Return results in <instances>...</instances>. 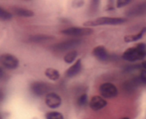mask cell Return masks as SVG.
I'll list each match as a JSON object with an SVG mask.
<instances>
[{
    "instance_id": "6da1fadb",
    "label": "cell",
    "mask_w": 146,
    "mask_h": 119,
    "mask_svg": "<svg viewBox=\"0 0 146 119\" xmlns=\"http://www.w3.org/2000/svg\"><path fill=\"white\" fill-rule=\"evenodd\" d=\"M146 57V44L138 43L136 46L126 49L122 54V59L129 63H134L137 61H142Z\"/></svg>"
},
{
    "instance_id": "7a4b0ae2",
    "label": "cell",
    "mask_w": 146,
    "mask_h": 119,
    "mask_svg": "<svg viewBox=\"0 0 146 119\" xmlns=\"http://www.w3.org/2000/svg\"><path fill=\"white\" fill-rule=\"evenodd\" d=\"M126 22V18L123 17H108V16H104V17H98L92 21L85 22L84 26L88 28L96 27V26H104V25H110V26H117L124 24Z\"/></svg>"
},
{
    "instance_id": "3957f363",
    "label": "cell",
    "mask_w": 146,
    "mask_h": 119,
    "mask_svg": "<svg viewBox=\"0 0 146 119\" xmlns=\"http://www.w3.org/2000/svg\"><path fill=\"white\" fill-rule=\"evenodd\" d=\"M61 33L70 37H85L92 35L94 33V29L88 27H70L62 30Z\"/></svg>"
},
{
    "instance_id": "277c9868",
    "label": "cell",
    "mask_w": 146,
    "mask_h": 119,
    "mask_svg": "<svg viewBox=\"0 0 146 119\" xmlns=\"http://www.w3.org/2000/svg\"><path fill=\"white\" fill-rule=\"evenodd\" d=\"M100 93L106 99L114 98L118 95V89L112 83H104L100 85Z\"/></svg>"
},
{
    "instance_id": "5b68a950",
    "label": "cell",
    "mask_w": 146,
    "mask_h": 119,
    "mask_svg": "<svg viewBox=\"0 0 146 119\" xmlns=\"http://www.w3.org/2000/svg\"><path fill=\"white\" fill-rule=\"evenodd\" d=\"M30 89L34 95L36 96H43L47 95L49 93L51 89V87L49 85V83H43V81H35L32 83L30 85Z\"/></svg>"
},
{
    "instance_id": "8992f818",
    "label": "cell",
    "mask_w": 146,
    "mask_h": 119,
    "mask_svg": "<svg viewBox=\"0 0 146 119\" xmlns=\"http://www.w3.org/2000/svg\"><path fill=\"white\" fill-rule=\"evenodd\" d=\"M82 43L81 40H78V39H72V40H67L64 41L62 43L53 46V50L56 51V52H64V51H73L72 49H74L75 47H78Z\"/></svg>"
},
{
    "instance_id": "52a82bcc",
    "label": "cell",
    "mask_w": 146,
    "mask_h": 119,
    "mask_svg": "<svg viewBox=\"0 0 146 119\" xmlns=\"http://www.w3.org/2000/svg\"><path fill=\"white\" fill-rule=\"evenodd\" d=\"M0 63L9 69H15L19 65V60L11 54H2L0 56Z\"/></svg>"
},
{
    "instance_id": "ba28073f",
    "label": "cell",
    "mask_w": 146,
    "mask_h": 119,
    "mask_svg": "<svg viewBox=\"0 0 146 119\" xmlns=\"http://www.w3.org/2000/svg\"><path fill=\"white\" fill-rule=\"evenodd\" d=\"M92 56L94 57L98 61L102 63H106L110 61V56L108 51L104 46H96L92 49Z\"/></svg>"
},
{
    "instance_id": "9c48e42d",
    "label": "cell",
    "mask_w": 146,
    "mask_h": 119,
    "mask_svg": "<svg viewBox=\"0 0 146 119\" xmlns=\"http://www.w3.org/2000/svg\"><path fill=\"white\" fill-rule=\"evenodd\" d=\"M88 104L94 111H98V110H102V108H104L108 105V101L102 95H94L90 99Z\"/></svg>"
},
{
    "instance_id": "30bf717a",
    "label": "cell",
    "mask_w": 146,
    "mask_h": 119,
    "mask_svg": "<svg viewBox=\"0 0 146 119\" xmlns=\"http://www.w3.org/2000/svg\"><path fill=\"white\" fill-rule=\"evenodd\" d=\"M46 105L50 108H58L62 104V98L56 92H49L45 98Z\"/></svg>"
},
{
    "instance_id": "8fae6325",
    "label": "cell",
    "mask_w": 146,
    "mask_h": 119,
    "mask_svg": "<svg viewBox=\"0 0 146 119\" xmlns=\"http://www.w3.org/2000/svg\"><path fill=\"white\" fill-rule=\"evenodd\" d=\"M82 69H83L82 60H78V61H76L75 63H74V65H72L71 67L66 71L65 75L67 77H74L79 75V73H81Z\"/></svg>"
},
{
    "instance_id": "7c38bea8",
    "label": "cell",
    "mask_w": 146,
    "mask_h": 119,
    "mask_svg": "<svg viewBox=\"0 0 146 119\" xmlns=\"http://www.w3.org/2000/svg\"><path fill=\"white\" fill-rule=\"evenodd\" d=\"M52 40H54V37L47 36V35H33L28 38V42L34 43V44H42Z\"/></svg>"
},
{
    "instance_id": "4fadbf2b",
    "label": "cell",
    "mask_w": 146,
    "mask_h": 119,
    "mask_svg": "<svg viewBox=\"0 0 146 119\" xmlns=\"http://www.w3.org/2000/svg\"><path fill=\"white\" fill-rule=\"evenodd\" d=\"M146 34V27H143L142 29L139 31L137 34H133V35H126L124 36V42L125 43H133V42H137L140 39L143 38V36Z\"/></svg>"
},
{
    "instance_id": "5bb4252c",
    "label": "cell",
    "mask_w": 146,
    "mask_h": 119,
    "mask_svg": "<svg viewBox=\"0 0 146 119\" xmlns=\"http://www.w3.org/2000/svg\"><path fill=\"white\" fill-rule=\"evenodd\" d=\"M12 11L14 12V14L21 17H32L34 16V12L32 10L26 9V8H21V7H12Z\"/></svg>"
},
{
    "instance_id": "9a60e30c",
    "label": "cell",
    "mask_w": 146,
    "mask_h": 119,
    "mask_svg": "<svg viewBox=\"0 0 146 119\" xmlns=\"http://www.w3.org/2000/svg\"><path fill=\"white\" fill-rule=\"evenodd\" d=\"M45 75L51 81H58L60 79V73L57 71L56 69H53V67H48V69L45 71Z\"/></svg>"
},
{
    "instance_id": "2e32d148",
    "label": "cell",
    "mask_w": 146,
    "mask_h": 119,
    "mask_svg": "<svg viewBox=\"0 0 146 119\" xmlns=\"http://www.w3.org/2000/svg\"><path fill=\"white\" fill-rule=\"evenodd\" d=\"M77 57H78L77 51L76 50L70 51V52H68L67 54L64 56V61H65V63H72L76 61Z\"/></svg>"
},
{
    "instance_id": "e0dca14e",
    "label": "cell",
    "mask_w": 146,
    "mask_h": 119,
    "mask_svg": "<svg viewBox=\"0 0 146 119\" xmlns=\"http://www.w3.org/2000/svg\"><path fill=\"white\" fill-rule=\"evenodd\" d=\"M88 94L87 93H83L79 96L77 100V104L79 107H85L86 105L88 103Z\"/></svg>"
},
{
    "instance_id": "ac0fdd59",
    "label": "cell",
    "mask_w": 146,
    "mask_h": 119,
    "mask_svg": "<svg viewBox=\"0 0 146 119\" xmlns=\"http://www.w3.org/2000/svg\"><path fill=\"white\" fill-rule=\"evenodd\" d=\"M46 119H64V115L59 111H50L46 113Z\"/></svg>"
},
{
    "instance_id": "d6986e66",
    "label": "cell",
    "mask_w": 146,
    "mask_h": 119,
    "mask_svg": "<svg viewBox=\"0 0 146 119\" xmlns=\"http://www.w3.org/2000/svg\"><path fill=\"white\" fill-rule=\"evenodd\" d=\"M12 19V14L9 11L5 10L4 8L0 7V20H11Z\"/></svg>"
},
{
    "instance_id": "ffe728a7",
    "label": "cell",
    "mask_w": 146,
    "mask_h": 119,
    "mask_svg": "<svg viewBox=\"0 0 146 119\" xmlns=\"http://www.w3.org/2000/svg\"><path fill=\"white\" fill-rule=\"evenodd\" d=\"M131 2H132L131 0H118V1H116V7L117 8L126 7V6L130 5Z\"/></svg>"
},
{
    "instance_id": "44dd1931",
    "label": "cell",
    "mask_w": 146,
    "mask_h": 119,
    "mask_svg": "<svg viewBox=\"0 0 146 119\" xmlns=\"http://www.w3.org/2000/svg\"><path fill=\"white\" fill-rule=\"evenodd\" d=\"M139 79H140L141 83H142L143 85H146V69H142V71H140Z\"/></svg>"
},
{
    "instance_id": "7402d4cb",
    "label": "cell",
    "mask_w": 146,
    "mask_h": 119,
    "mask_svg": "<svg viewBox=\"0 0 146 119\" xmlns=\"http://www.w3.org/2000/svg\"><path fill=\"white\" fill-rule=\"evenodd\" d=\"M5 79V73H4V69L2 67H0V81Z\"/></svg>"
},
{
    "instance_id": "603a6c76",
    "label": "cell",
    "mask_w": 146,
    "mask_h": 119,
    "mask_svg": "<svg viewBox=\"0 0 146 119\" xmlns=\"http://www.w3.org/2000/svg\"><path fill=\"white\" fill-rule=\"evenodd\" d=\"M140 65L143 69H146V61H142V63H140Z\"/></svg>"
},
{
    "instance_id": "cb8c5ba5",
    "label": "cell",
    "mask_w": 146,
    "mask_h": 119,
    "mask_svg": "<svg viewBox=\"0 0 146 119\" xmlns=\"http://www.w3.org/2000/svg\"><path fill=\"white\" fill-rule=\"evenodd\" d=\"M3 98H4V93L1 91V90H0V101H2V100H3Z\"/></svg>"
},
{
    "instance_id": "d4e9b609",
    "label": "cell",
    "mask_w": 146,
    "mask_h": 119,
    "mask_svg": "<svg viewBox=\"0 0 146 119\" xmlns=\"http://www.w3.org/2000/svg\"><path fill=\"white\" fill-rule=\"evenodd\" d=\"M120 119H129V117H122V118H120Z\"/></svg>"
},
{
    "instance_id": "484cf974",
    "label": "cell",
    "mask_w": 146,
    "mask_h": 119,
    "mask_svg": "<svg viewBox=\"0 0 146 119\" xmlns=\"http://www.w3.org/2000/svg\"><path fill=\"white\" fill-rule=\"evenodd\" d=\"M0 119H1V116H0Z\"/></svg>"
}]
</instances>
